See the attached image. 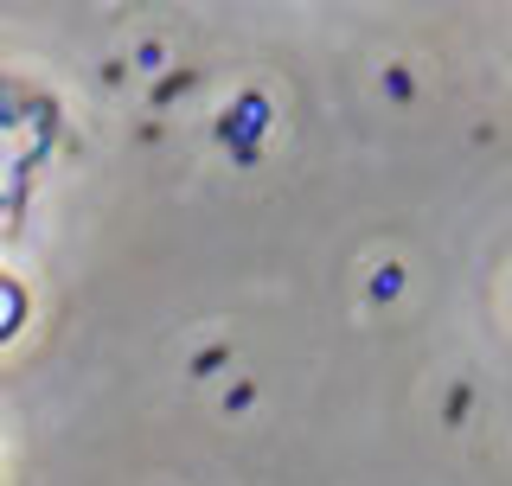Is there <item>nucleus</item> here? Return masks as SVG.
Wrapping results in <instances>:
<instances>
[{"label": "nucleus", "mask_w": 512, "mask_h": 486, "mask_svg": "<svg viewBox=\"0 0 512 486\" xmlns=\"http://www.w3.org/2000/svg\"><path fill=\"white\" fill-rule=\"evenodd\" d=\"M20 320H26V295L7 282V275H0V339H7L13 327H20Z\"/></svg>", "instance_id": "f257e3e1"}]
</instances>
